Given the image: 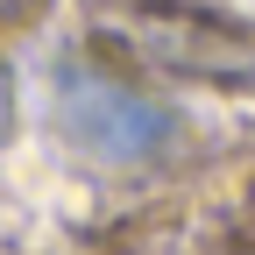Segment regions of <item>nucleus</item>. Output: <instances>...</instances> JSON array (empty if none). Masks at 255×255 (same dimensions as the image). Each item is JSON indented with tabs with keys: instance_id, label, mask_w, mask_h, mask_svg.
I'll return each mask as SVG.
<instances>
[{
	"instance_id": "obj_1",
	"label": "nucleus",
	"mask_w": 255,
	"mask_h": 255,
	"mask_svg": "<svg viewBox=\"0 0 255 255\" xmlns=\"http://www.w3.org/2000/svg\"><path fill=\"white\" fill-rule=\"evenodd\" d=\"M92 28L142 57L149 71L206 78V85H255V36L199 0H85Z\"/></svg>"
},
{
	"instance_id": "obj_2",
	"label": "nucleus",
	"mask_w": 255,
	"mask_h": 255,
	"mask_svg": "<svg viewBox=\"0 0 255 255\" xmlns=\"http://www.w3.org/2000/svg\"><path fill=\"white\" fill-rule=\"evenodd\" d=\"M57 128L100 163H163L184 135V121L163 100L92 71V64H57Z\"/></svg>"
}]
</instances>
